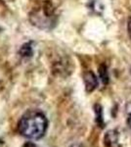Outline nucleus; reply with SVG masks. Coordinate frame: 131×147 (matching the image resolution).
<instances>
[{
    "label": "nucleus",
    "mask_w": 131,
    "mask_h": 147,
    "mask_svg": "<svg viewBox=\"0 0 131 147\" xmlns=\"http://www.w3.org/2000/svg\"><path fill=\"white\" fill-rule=\"evenodd\" d=\"M48 129V121L43 113L39 111H28L21 118L18 129L24 137L32 140L42 138Z\"/></svg>",
    "instance_id": "1"
},
{
    "label": "nucleus",
    "mask_w": 131,
    "mask_h": 147,
    "mask_svg": "<svg viewBox=\"0 0 131 147\" xmlns=\"http://www.w3.org/2000/svg\"><path fill=\"white\" fill-rule=\"evenodd\" d=\"M83 80H84V84H85V89L87 92H92L95 90L97 86H98V80L97 77L95 76V74L89 71L86 72L83 76Z\"/></svg>",
    "instance_id": "2"
},
{
    "label": "nucleus",
    "mask_w": 131,
    "mask_h": 147,
    "mask_svg": "<svg viewBox=\"0 0 131 147\" xmlns=\"http://www.w3.org/2000/svg\"><path fill=\"white\" fill-rule=\"evenodd\" d=\"M104 143L106 147H120L118 144V134L116 130H109L104 137Z\"/></svg>",
    "instance_id": "3"
},
{
    "label": "nucleus",
    "mask_w": 131,
    "mask_h": 147,
    "mask_svg": "<svg viewBox=\"0 0 131 147\" xmlns=\"http://www.w3.org/2000/svg\"><path fill=\"white\" fill-rule=\"evenodd\" d=\"M99 71V77L101 80L103 82L104 84H109V75H108V69L104 64H102L98 69Z\"/></svg>",
    "instance_id": "4"
},
{
    "label": "nucleus",
    "mask_w": 131,
    "mask_h": 147,
    "mask_svg": "<svg viewBox=\"0 0 131 147\" xmlns=\"http://www.w3.org/2000/svg\"><path fill=\"white\" fill-rule=\"evenodd\" d=\"M95 112H96V116H97V123L99 125H104L103 122V115H102V108L100 105H96L95 106ZM103 127V125H102Z\"/></svg>",
    "instance_id": "5"
},
{
    "label": "nucleus",
    "mask_w": 131,
    "mask_h": 147,
    "mask_svg": "<svg viewBox=\"0 0 131 147\" xmlns=\"http://www.w3.org/2000/svg\"><path fill=\"white\" fill-rule=\"evenodd\" d=\"M125 112L126 116H127V123L129 125V127H131V101L127 102V104H126Z\"/></svg>",
    "instance_id": "6"
},
{
    "label": "nucleus",
    "mask_w": 131,
    "mask_h": 147,
    "mask_svg": "<svg viewBox=\"0 0 131 147\" xmlns=\"http://www.w3.org/2000/svg\"><path fill=\"white\" fill-rule=\"evenodd\" d=\"M22 50H25V52H21V54H22V56L26 57V56H30L32 53V47H30V45L28 44H27V45L23 46Z\"/></svg>",
    "instance_id": "7"
},
{
    "label": "nucleus",
    "mask_w": 131,
    "mask_h": 147,
    "mask_svg": "<svg viewBox=\"0 0 131 147\" xmlns=\"http://www.w3.org/2000/svg\"><path fill=\"white\" fill-rule=\"evenodd\" d=\"M127 28H128V34H129V36L131 37V18H129V20H128Z\"/></svg>",
    "instance_id": "8"
},
{
    "label": "nucleus",
    "mask_w": 131,
    "mask_h": 147,
    "mask_svg": "<svg viewBox=\"0 0 131 147\" xmlns=\"http://www.w3.org/2000/svg\"><path fill=\"white\" fill-rule=\"evenodd\" d=\"M70 147H83V145L80 143H75V144H73V145H71Z\"/></svg>",
    "instance_id": "9"
}]
</instances>
